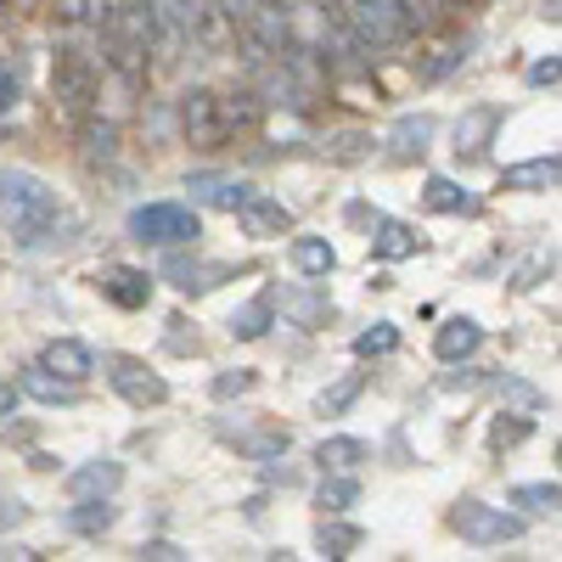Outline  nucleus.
I'll return each instance as SVG.
<instances>
[{
    "mask_svg": "<svg viewBox=\"0 0 562 562\" xmlns=\"http://www.w3.org/2000/svg\"><path fill=\"white\" fill-rule=\"evenodd\" d=\"M130 237L147 248H186L203 237V220L192 203H140L130 214Z\"/></svg>",
    "mask_w": 562,
    "mask_h": 562,
    "instance_id": "nucleus-2",
    "label": "nucleus"
},
{
    "mask_svg": "<svg viewBox=\"0 0 562 562\" xmlns=\"http://www.w3.org/2000/svg\"><path fill=\"white\" fill-rule=\"evenodd\" d=\"M434 130H439L434 113H405V119L389 130V158H394V164L422 158V153H428V140H434Z\"/></svg>",
    "mask_w": 562,
    "mask_h": 562,
    "instance_id": "nucleus-11",
    "label": "nucleus"
},
{
    "mask_svg": "<svg viewBox=\"0 0 562 562\" xmlns=\"http://www.w3.org/2000/svg\"><path fill=\"white\" fill-rule=\"evenodd\" d=\"M186 192H198L203 203L237 214V203L248 198V180H231V175H192V180H186Z\"/></svg>",
    "mask_w": 562,
    "mask_h": 562,
    "instance_id": "nucleus-17",
    "label": "nucleus"
},
{
    "mask_svg": "<svg viewBox=\"0 0 562 562\" xmlns=\"http://www.w3.org/2000/svg\"><path fill=\"white\" fill-rule=\"evenodd\" d=\"M164 281H175L186 299H203V293L225 288V281H237V265H220V259H180V254H175V259L164 265Z\"/></svg>",
    "mask_w": 562,
    "mask_h": 562,
    "instance_id": "nucleus-5",
    "label": "nucleus"
},
{
    "mask_svg": "<svg viewBox=\"0 0 562 562\" xmlns=\"http://www.w3.org/2000/svg\"><path fill=\"white\" fill-rule=\"evenodd\" d=\"M467 546H506V540H524V518H512V512L490 506V501H456L450 506V518H445Z\"/></svg>",
    "mask_w": 562,
    "mask_h": 562,
    "instance_id": "nucleus-3",
    "label": "nucleus"
},
{
    "mask_svg": "<svg viewBox=\"0 0 562 562\" xmlns=\"http://www.w3.org/2000/svg\"><path fill=\"white\" fill-rule=\"evenodd\" d=\"M270 321H276V293L265 288L259 299H248L237 315H231L225 326H231V338H243V344H254V338H265L270 333Z\"/></svg>",
    "mask_w": 562,
    "mask_h": 562,
    "instance_id": "nucleus-16",
    "label": "nucleus"
},
{
    "mask_svg": "<svg viewBox=\"0 0 562 562\" xmlns=\"http://www.w3.org/2000/svg\"><path fill=\"white\" fill-rule=\"evenodd\" d=\"M479 344H484V326L473 321V315H450L445 326H439V338H434V349H439V360H473L479 355Z\"/></svg>",
    "mask_w": 562,
    "mask_h": 562,
    "instance_id": "nucleus-12",
    "label": "nucleus"
},
{
    "mask_svg": "<svg viewBox=\"0 0 562 562\" xmlns=\"http://www.w3.org/2000/svg\"><path fill=\"white\" fill-rule=\"evenodd\" d=\"M254 383H259V371H220V378H214V400H237Z\"/></svg>",
    "mask_w": 562,
    "mask_h": 562,
    "instance_id": "nucleus-30",
    "label": "nucleus"
},
{
    "mask_svg": "<svg viewBox=\"0 0 562 562\" xmlns=\"http://www.w3.org/2000/svg\"><path fill=\"white\" fill-rule=\"evenodd\" d=\"M557 501H562L557 479H546V484H518V490H512V506H524V512H557Z\"/></svg>",
    "mask_w": 562,
    "mask_h": 562,
    "instance_id": "nucleus-28",
    "label": "nucleus"
},
{
    "mask_svg": "<svg viewBox=\"0 0 562 562\" xmlns=\"http://www.w3.org/2000/svg\"><path fill=\"white\" fill-rule=\"evenodd\" d=\"M225 439H237V445H243L254 461L288 456V445H293V439H288V428H265V434H231V428H225Z\"/></svg>",
    "mask_w": 562,
    "mask_h": 562,
    "instance_id": "nucleus-25",
    "label": "nucleus"
},
{
    "mask_svg": "<svg viewBox=\"0 0 562 562\" xmlns=\"http://www.w3.org/2000/svg\"><path fill=\"white\" fill-rule=\"evenodd\" d=\"M360 540H366V535H360L355 524H338V512H326L321 529H315V551H321V557H349Z\"/></svg>",
    "mask_w": 562,
    "mask_h": 562,
    "instance_id": "nucleus-21",
    "label": "nucleus"
},
{
    "mask_svg": "<svg viewBox=\"0 0 562 562\" xmlns=\"http://www.w3.org/2000/svg\"><path fill=\"white\" fill-rule=\"evenodd\" d=\"M501 119H506V108H501V102H479V108H467V113H461V124H456V153H461V158H484V153H490V135L501 130Z\"/></svg>",
    "mask_w": 562,
    "mask_h": 562,
    "instance_id": "nucleus-8",
    "label": "nucleus"
},
{
    "mask_svg": "<svg viewBox=\"0 0 562 562\" xmlns=\"http://www.w3.org/2000/svg\"><path fill=\"white\" fill-rule=\"evenodd\" d=\"M422 203H428L434 214H479V198H467V186H456L450 175H434L428 186H422Z\"/></svg>",
    "mask_w": 562,
    "mask_h": 562,
    "instance_id": "nucleus-18",
    "label": "nucleus"
},
{
    "mask_svg": "<svg viewBox=\"0 0 562 562\" xmlns=\"http://www.w3.org/2000/svg\"><path fill=\"white\" fill-rule=\"evenodd\" d=\"M23 518H29V506H23V501H0V529H7V524L18 529Z\"/></svg>",
    "mask_w": 562,
    "mask_h": 562,
    "instance_id": "nucleus-35",
    "label": "nucleus"
},
{
    "mask_svg": "<svg viewBox=\"0 0 562 562\" xmlns=\"http://www.w3.org/2000/svg\"><path fill=\"white\" fill-rule=\"evenodd\" d=\"M293 270L299 276H333L338 270V248L326 243V237H293Z\"/></svg>",
    "mask_w": 562,
    "mask_h": 562,
    "instance_id": "nucleus-20",
    "label": "nucleus"
},
{
    "mask_svg": "<svg viewBox=\"0 0 562 562\" xmlns=\"http://www.w3.org/2000/svg\"><path fill=\"white\" fill-rule=\"evenodd\" d=\"M495 394H501V405H506V411H524V416L546 405V394H540L529 378H518V371H501V378H495Z\"/></svg>",
    "mask_w": 562,
    "mask_h": 562,
    "instance_id": "nucleus-22",
    "label": "nucleus"
},
{
    "mask_svg": "<svg viewBox=\"0 0 562 562\" xmlns=\"http://www.w3.org/2000/svg\"><path fill=\"white\" fill-rule=\"evenodd\" d=\"M557 74H562V57L551 52L546 63H535V68H529V85H535V90H540V85H557Z\"/></svg>",
    "mask_w": 562,
    "mask_h": 562,
    "instance_id": "nucleus-32",
    "label": "nucleus"
},
{
    "mask_svg": "<svg viewBox=\"0 0 562 562\" xmlns=\"http://www.w3.org/2000/svg\"><path fill=\"white\" fill-rule=\"evenodd\" d=\"M371 231H378V237H371V259H383V265H394V259H411L416 248H422V237L405 225V220H371Z\"/></svg>",
    "mask_w": 562,
    "mask_h": 562,
    "instance_id": "nucleus-14",
    "label": "nucleus"
},
{
    "mask_svg": "<svg viewBox=\"0 0 562 562\" xmlns=\"http://www.w3.org/2000/svg\"><path fill=\"white\" fill-rule=\"evenodd\" d=\"M102 371H108L113 394H119V400H130L135 411H147V405H164V400H169V383L158 378V371H153L147 360H135V355H108V360H102Z\"/></svg>",
    "mask_w": 562,
    "mask_h": 562,
    "instance_id": "nucleus-4",
    "label": "nucleus"
},
{
    "mask_svg": "<svg viewBox=\"0 0 562 562\" xmlns=\"http://www.w3.org/2000/svg\"><path fill=\"white\" fill-rule=\"evenodd\" d=\"M12 411H18V389L0 383V416H12Z\"/></svg>",
    "mask_w": 562,
    "mask_h": 562,
    "instance_id": "nucleus-37",
    "label": "nucleus"
},
{
    "mask_svg": "<svg viewBox=\"0 0 562 562\" xmlns=\"http://www.w3.org/2000/svg\"><path fill=\"white\" fill-rule=\"evenodd\" d=\"M315 461H321V473H355L360 461H371V445L355 439V434H338V439L315 445Z\"/></svg>",
    "mask_w": 562,
    "mask_h": 562,
    "instance_id": "nucleus-15",
    "label": "nucleus"
},
{
    "mask_svg": "<svg viewBox=\"0 0 562 562\" xmlns=\"http://www.w3.org/2000/svg\"><path fill=\"white\" fill-rule=\"evenodd\" d=\"M360 389H366V371H349V378H338L333 389H321L315 411H321V416H344V411L360 400Z\"/></svg>",
    "mask_w": 562,
    "mask_h": 562,
    "instance_id": "nucleus-24",
    "label": "nucleus"
},
{
    "mask_svg": "<svg viewBox=\"0 0 562 562\" xmlns=\"http://www.w3.org/2000/svg\"><path fill=\"white\" fill-rule=\"evenodd\" d=\"M40 366L57 371L63 383H85L90 371H97V355H90V344H79V338H52L45 355H40Z\"/></svg>",
    "mask_w": 562,
    "mask_h": 562,
    "instance_id": "nucleus-10",
    "label": "nucleus"
},
{
    "mask_svg": "<svg viewBox=\"0 0 562 562\" xmlns=\"http://www.w3.org/2000/svg\"><path fill=\"white\" fill-rule=\"evenodd\" d=\"M119 484H124V467L119 461H85L79 473H68V495L74 501H113L119 495Z\"/></svg>",
    "mask_w": 562,
    "mask_h": 562,
    "instance_id": "nucleus-9",
    "label": "nucleus"
},
{
    "mask_svg": "<svg viewBox=\"0 0 562 562\" xmlns=\"http://www.w3.org/2000/svg\"><path fill=\"white\" fill-rule=\"evenodd\" d=\"M445 389H461V394H467V389H479V371H461V378H445Z\"/></svg>",
    "mask_w": 562,
    "mask_h": 562,
    "instance_id": "nucleus-36",
    "label": "nucleus"
},
{
    "mask_svg": "<svg viewBox=\"0 0 562 562\" xmlns=\"http://www.w3.org/2000/svg\"><path fill=\"white\" fill-rule=\"evenodd\" d=\"M237 220H243L248 237H259V243L288 237V231H293V209L281 203V198H259V192H248V198L237 203Z\"/></svg>",
    "mask_w": 562,
    "mask_h": 562,
    "instance_id": "nucleus-6",
    "label": "nucleus"
},
{
    "mask_svg": "<svg viewBox=\"0 0 562 562\" xmlns=\"http://www.w3.org/2000/svg\"><path fill=\"white\" fill-rule=\"evenodd\" d=\"M0 203H7V231L18 248H40L57 231V192L29 169H0Z\"/></svg>",
    "mask_w": 562,
    "mask_h": 562,
    "instance_id": "nucleus-1",
    "label": "nucleus"
},
{
    "mask_svg": "<svg viewBox=\"0 0 562 562\" xmlns=\"http://www.w3.org/2000/svg\"><path fill=\"white\" fill-rule=\"evenodd\" d=\"M557 180H562V164H557V153H546V158H529V164H512L501 175V192H551Z\"/></svg>",
    "mask_w": 562,
    "mask_h": 562,
    "instance_id": "nucleus-13",
    "label": "nucleus"
},
{
    "mask_svg": "<svg viewBox=\"0 0 562 562\" xmlns=\"http://www.w3.org/2000/svg\"><path fill=\"white\" fill-rule=\"evenodd\" d=\"M140 557H153V562H180L186 551H180L175 540H147V546H140Z\"/></svg>",
    "mask_w": 562,
    "mask_h": 562,
    "instance_id": "nucleus-34",
    "label": "nucleus"
},
{
    "mask_svg": "<svg viewBox=\"0 0 562 562\" xmlns=\"http://www.w3.org/2000/svg\"><path fill=\"white\" fill-rule=\"evenodd\" d=\"M529 439V416L524 411H506L495 428H490V450H506V445H524Z\"/></svg>",
    "mask_w": 562,
    "mask_h": 562,
    "instance_id": "nucleus-29",
    "label": "nucleus"
},
{
    "mask_svg": "<svg viewBox=\"0 0 562 562\" xmlns=\"http://www.w3.org/2000/svg\"><path fill=\"white\" fill-rule=\"evenodd\" d=\"M12 102H18V74L12 63H0V113H12Z\"/></svg>",
    "mask_w": 562,
    "mask_h": 562,
    "instance_id": "nucleus-33",
    "label": "nucleus"
},
{
    "mask_svg": "<svg viewBox=\"0 0 562 562\" xmlns=\"http://www.w3.org/2000/svg\"><path fill=\"white\" fill-rule=\"evenodd\" d=\"M394 349H400V326H394V321H371L366 333L355 338V355H360V360H383V355H394Z\"/></svg>",
    "mask_w": 562,
    "mask_h": 562,
    "instance_id": "nucleus-23",
    "label": "nucleus"
},
{
    "mask_svg": "<svg viewBox=\"0 0 562 562\" xmlns=\"http://www.w3.org/2000/svg\"><path fill=\"white\" fill-rule=\"evenodd\" d=\"M18 394H29V400H40V405H74V400H79V389L63 383V378H52L45 366H29V371H23Z\"/></svg>",
    "mask_w": 562,
    "mask_h": 562,
    "instance_id": "nucleus-19",
    "label": "nucleus"
},
{
    "mask_svg": "<svg viewBox=\"0 0 562 562\" xmlns=\"http://www.w3.org/2000/svg\"><path fill=\"white\" fill-rule=\"evenodd\" d=\"M97 288H102V299L119 304V310H147V299H153V276H147V270H135V265H108V270L97 276Z\"/></svg>",
    "mask_w": 562,
    "mask_h": 562,
    "instance_id": "nucleus-7",
    "label": "nucleus"
},
{
    "mask_svg": "<svg viewBox=\"0 0 562 562\" xmlns=\"http://www.w3.org/2000/svg\"><path fill=\"white\" fill-rule=\"evenodd\" d=\"M113 518H119V512H113L108 501H79V506L68 512V529H74V535H102V529H113Z\"/></svg>",
    "mask_w": 562,
    "mask_h": 562,
    "instance_id": "nucleus-27",
    "label": "nucleus"
},
{
    "mask_svg": "<svg viewBox=\"0 0 562 562\" xmlns=\"http://www.w3.org/2000/svg\"><path fill=\"white\" fill-rule=\"evenodd\" d=\"M355 501H360V479L355 473H333V479L321 484V495H315L321 512H349Z\"/></svg>",
    "mask_w": 562,
    "mask_h": 562,
    "instance_id": "nucleus-26",
    "label": "nucleus"
},
{
    "mask_svg": "<svg viewBox=\"0 0 562 562\" xmlns=\"http://www.w3.org/2000/svg\"><path fill=\"white\" fill-rule=\"evenodd\" d=\"M281 310H293L304 326H315V321H321L326 310H333V304H326V299H315V293H310V299H299V293H281Z\"/></svg>",
    "mask_w": 562,
    "mask_h": 562,
    "instance_id": "nucleus-31",
    "label": "nucleus"
}]
</instances>
